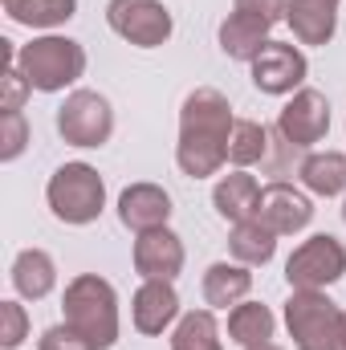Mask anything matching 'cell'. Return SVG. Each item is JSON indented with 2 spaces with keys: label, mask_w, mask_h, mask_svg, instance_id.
I'll use <instances>...</instances> for the list:
<instances>
[{
  "label": "cell",
  "mask_w": 346,
  "mask_h": 350,
  "mask_svg": "<svg viewBox=\"0 0 346 350\" xmlns=\"http://www.w3.org/2000/svg\"><path fill=\"white\" fill-rule=\"evenodd\" d=\"M265 151H269V126L241 118L232 126V139H228V159L237 167H249V163H265Z\"/></svg>",
  "instance_id": "d4e9b609"
},
{
  "label": "cell",
  "mask_w": 346,
  "mask_h": 350,
  "mask_svg": "<svg viewBox=\"0 0 346 350\" xmlns=\"http://www.w3.org/2000/svg\"><path fill=\"white\" fill-rule=\"evenodd\" d=\"M25 143H29V122H25V114H21V110L0 114V159L12 163V159L25 151Z\"/></svg>",
  "instance_id": "4316f807"
},
{
  "label": "cell",
  "mask_w": 346,
  "mask_h": 350,
  "mask_svg": "<svg viewBox=\"0 0 346 350\" xmlns=\"http://www.w3.org/2000/svg\"><path fill=\"white\" fill-rule=\"evenodd\" d=\"M232 126H237V118H232V106L220 90H191L183 110H179V147H175L179 172L191 175V179L220 172V163L228 159Z\"/></svg>",
  "instance_id": "6da1fadb"
},
{
  "label": "cell",
  "mask_w": 346,
  "mask_h": 350,
  "mask_svg": "<svg viewBox=\"0 0 346 350\" xmlns=\"http://www.w3.org/2000/svg\"><path fill=\"white\" fill-rule=\"evenodd\" d=\"M29 338V318H25V306L16 301H0V347L16 350Z\"/></svg>",
  "instance_id": "83f0119b"
},
{
  "label": "cell",
  "mask_w": 346,
  "mask_h": 350,
  "mask_svg": "<svg viewBox=\"0 0 346 350\" xmlns=\"http://www.w3.org/2000/svg\"><path fill=\"white\" fill-rule=\"evenodd\" d=\"M285 21L302 45H326L338 25V0H285Z\"/></svg>",
  "instance_id": "9a60e30c"
},
{
  "label": "cell",
  "mask_w": 346,
  "mask_h": 350,
  "mask_svg": "<svg viewBox=\"0 0 346 350\" xmlns=\"http://www.w3.org/2000/svg\"><path fill=\"white\" fill-rule=\"evenodd\" d=\"M172 350H224L220 347V330H216V318L212 310H191L179 318L172 334Z\"/></svg>",
  "instance_id": "cb8c5ba5"
},
{
  "label": "cell",
  "mask_w": 346,
  "mask_h": 350,
  "mask_svg": "<svg viewBox=\"0 0 346 350\" xmlns=\"http://www.w3.org/2000/svg\"><path fill=\"white\" fill-rule=\"evenodd\" d=\"M338 350H346V314H343V342H338Z\"/></svg>",
  "instance_id": "1f68e13d"
},
{
  "label": "cell",
  "mask_w": 346,
  "mask_h": 350,
  "mask_svg": "<svg viewBox=\"0 0 346 350\" xmlns=\"http://www.w3.org/2000/svg\"><path fill=\"white\" fill-rule=\"evenodd\" d=\"M212 204H216V212H220L224 220H232V224L253 220V216H257V204H261L257 179L249 172L224 175V179L216 183V191H212Z\"/></svg>",
  "instance_id": "2e32d148"
},
{
  "label": "cell",
  "mask_w": 346,
  "mask_h": 350,
  "mask_svg": "<svg viewBox=\"0 0 346 350\" xmlns=\"http://www.w3.org/2000/svg\"><path fill=\"white\" fill-rule=\"evenodd\" d=\"M12 285L21 297L29 301H41L53 285H57V269H53V257L41 253V249H25L16 261H12Z\"/></svg>",
  "instance_id": "ac0fdd59"
},
{
  "label": "cell",
  "mask_w": 346,
  "mask_h": 350,
  "mask_svg": "<svg viewBox=\"0 0 346 350\" xmlns=\"http://www.w3.org/2000/svg\"><path fill=\"white\" fill-rule=\"evenodd\" d=\"M306 53L285 41H269L253 57V82L261 94H293L306 82Z\"/></svg>",
  "instance_id": "30bf717a"
},
{
  "label": "cell",
  "mask_w": 346,
  "mask_h": 350,
  "mask_svg": "<svg viewBox=\"0 0 346 350\" xmlns=\"http://www.w3.org/2000/svg\"><path fill=\"white\" fill-rule=\"evenodd\" d=\"M285 326L297 350H338L343 310L322 289H293L285 301Z\"/></svg>",
  "instance_id": "277c9868"
},
{
  "label": "cell",
  "mask_w": 346,
  "mask_h": 350,
  "mask_svg": "<svg viewBox=\"0 0 346 350\" xmlns=\"http://www.w3.org/2000/svg\"><path fill=\"white\" fill-rule=\"evenodd\" d=\"M302 151H306V147L289 143V139L273 126V131H269V151H265V172L269 175H293V167L302 172V163H306Z\"/></svg>",
  "instance_id": "484cf974"
},
{
  "label": "cell",
  "mask_w": 346,
  "mask_h": 350,
  "mask_svg": "<svg viewBox=\"0 0 346 350\" xmlns=\"http://www.w3.org/2000/svg\"><path fill=\"white\" fill-rule=\"evenodd\" d=\"M118 220L131 228V232H155V228H168L172 220V196L155 183H131L122 196H118Z\"/></svg>",
  "instance_id": "7c38bea8"
},
{
  "label": "cell",
  "mask_w": 346,
  "mask_h": 350,
  "mask_svg": "<svg viewBox=\"0 0 346 350\" xmlns=\"http://www.w3.org/2000/svg\"><path fill=\"white\" fill-rule=\"evenodd\" d=\"M66 326L78 330L94 350H110L118 342V297L114 285L98 273H82L66 285Z\"/></svg>",
  "instance_id": "7a4b0ae2"
},
{
  "label": "cell",
  "mask_w": 346,
  "mask_h": 350,
  "mask_svg": "<svg viewBox=\"0 0 346 350\" xmlns=\"http://www.w3.org/2000/svg\"><path fill=\"white\" fill-rule=\"evenodd\" d=\"M57 131L74 147H102L114 135V110L98 90H74L57 110Z\"/></svg>",
  "instance_id": "8992f818"
},
{
  "label": "cell",
  "mask_w": 346,
  "mask_h": 350,
  "mask_svg": "<svg viewBox=\"0 0 346 350\" xmlns=\"http://www.w3.org/2000/svg\"><path fill=\"white\" fill-rule=\"evenodd\" d=\"M37 350H94V347H90L78 330H70V326H49V330L41 334Z\"/></svg>",
  "instance_id": "4dcf8cb0"
},
{
  "label": "cell",
  "mask_w": 346,
  "mask_h": 350,
  "mask_svg": "<svg viewBox=\"0 0 346 350\" xmlns=\"http://www.w3.org/2000/svg\"><path fill=\"white\" fill-rule=\"evenodd\" d=\"M253 289V273L245 265H228V261H216L208 265L204 273V301L212 310H228V306H241Z\"/></svg>",
  "instance_id": "e0dca14e"
},
{
  "label": "cell",
  "mask_w": 346,
  "mask_h": 350,
  "mask_svg": "<svg viewBox=\"0 0 346 350\" xmlns=\"http://www.w3.org/2000/svg\"><path fill=\"white\" fill-rule=\"evenodd\" d=\"M343 220H346V204H343Z\"/></svg>",
  "instance_id": "d6a6232c"
},
{
  "label": "cell",
  "mask_w": 346,
  "mask_h": 350,
  "mask_svg": "<svg viewBox=\"0 0 346 350\" xmlns=\"http://www.w3.org/2000/svg\"><path fill=\"white\" fill-rule=\"evenodd\" d=\"M21 74L29 78V86L41 94H57V90L74 86L86 70V49L70 37H37L33 45H25L16 53Z\"/></svg>",
  "instance_id": "3957f363"
},
{
  "label": "cell",
  "mask_w": 346,
  "mask_h": 350,
  "mask_svg": "<svg viewBox=\"0 0 346 350\" xmlns=\"http://www.w3.org/2000/svg\"><path fill=\"white\" fill-rule=\"evenodd\" d=\"M297 175L314 196H338V191H346V155H338V151L306 155Z\"/></svg>",
  "instance_id": "603a6c76"
},
{
  "label": "cell",
  "mask_w": 346,
  "mask_h": 350,
  "mask_svg": "<svg viewBox=\"0 0 346 350\" xmlns=\"http://www.w3.org/2000/svg\"><path fill=\"white\" fill-rule=\"evenodd\" d=\"M135 269L143 273V281H175L183 269V241L172 228H155V232H139L135 241Z\"/></svg>",
  "instance_id": "4fadbf2b"
},
{
  "label": "cell",
  "mask_w": 346,
  "mask_h": 350,
  "mask_svg": "<svg viewBox=\"0 0 346 350\" xmlns=\"http://www.w3.org/2000/svg\"><path fill=\"white\" fill-rule=\"evenodd\" d=\"M0 4L16 25H29V29H53L78 12V0H0Z\"/></svg>",
  "instance_id": "7402d4cb"
},
{
  "label": "cell",
  "mask_w": 346,
  "mask_h": 350,
  "mask_svg": "<svg viewBox=\"0 0 346 350\" xmlns=\"http://www.w3.org/2000/svg\"><path fill=\"white\" fill-rule=\"evenodd\" d=\"M45 196H49L53 216L66 220V224H90L106 208V183H102V175L94 172L90 163H66V167H57V172L49 175Z\"/></svg>",
  "instance_id": "5b68a950"
},
{
  "label": "cell",
  "mask_w": 346,
  "mask_h": 350,
  "mask_svg": "<svg viewBox=\"0 0 346 350\" xmlns=\"http://www.w3.org/2000/svg\"><path fill=\"white\" fill-rule=\"evenodd\" d=\"M257 216L277 232V237H293V232H302L310 220H314V204L293 187V183H269L265 191H261V204H257Z\"/></svg>",
  "instance_id": "8fae6325"
},
{
  "label": "cell",
  "mask_w": 346,
  "mask_h": 350,
  "mask_svg": "<svg viewBox=\"0 0 346 350\" xmlns=\"http://www.w3.org/2000/svg\"><path fill=\"white\" fill-rule=\"evenodd\" d=\"M232 12L257 21L261 29H273L277 21H285V0H232Z\"/></svg>",
  "instance_id": "f546056e"
},
{
  "label": "cell",
  "mask_w": 346,
  "mask_h": 350,
  "mask_svg": "<svg viewBox=\"0 0 346 350\" xmlns=\"http://www.w3.org/2000/svg\"><path fill=\"white\" fill-rule=\"evenodd\" d=\"M106 21L122 41L139 49H155L172 37V12L163 0H110Z\"/></svg>",
  "instance_id": "ba28073f"
},
{
  "label": "cell",
  "mask_w": 346,
  "mask_h": 350,
  "mask_svg": "<svg viewBox=\"0 0 346 350\" xmlns=\"http://www.w3.org/2000/svg\"><path fill=\"white\" fill-rule=\"evenodd\" d=\"M269 45V29H261L257 21L241 16V12H228L224 25H220V49L237 62H253L261 49Z\"/></svg>",
  "instance_id": "44dd1931"
},
{
  "label": "cell",
  "mask_w": 346,
  "mask_h": 350,
  "mask_svg": "<svg viewBox=\"0 0 346 350\" xmlns=\"http://www.w3.org/2000/svg\"><path fill=\"white\" fill-rule=\"evenodd\" d=\"M343 273H346V249L343 241H334L326 232H318L306 245H297L293 257L285 261V281L293 289H326Z\"/></svg>",
  "instance_id": "52a82bcc"
},
{
  "label": "cell",
  "mask_w": 346,
  "mask_h": 350,
  "mask_svg": "<svg viewBox=\"0 0 346 350\" xmlns=\"http://www.w3.org/2000/svg\"><path fill=\"white\" fill-rule=\"evenodd\" d=\"M135 330L139 334H163L179 318V297H175L172 281H143L139 293H135Z\"/></svg>",
  "instance_id": "5bb4252c"
},
{
  "label": "cell",
  "mask_w": 346,
  "mask_h": 350,
  "mask_svg": "<svg viewBox=\"0 0 346 350\" xmlns=\"http://www.w3.org/2000/svg\"><path fill=\"white\" fill-rule=\"evenodd\" d=\"M228 249H232V257H237L241 265H265V261H273L277 232H273L261 216H253V220H241V224H232Z\"/></svg>",
  "instance_id": "ffe728a7"
},
{
  "label": "cell",
  "mask_w": 346,
  "mask_h": 350,
  "mask_svg": "<svg viewBox=\"0 0 346 350\" xmlns=\"http://www.w3.org/2000/svg\"><path fill=\"white\" fill-rule=\"evenodd\" d=\"M0 110H4V114H12V110H21V106H25V98H29V78H25V74H21V66H12V62H8V66H4V78H0Z\"/></svg>",
  "instance_id": "f1b7e54d"
},
{
  "label": "cell",
  "mask_w": 346,
  "mask_h": 350,
  "mask_svg": "<svg viewBox=\"0 0 346 350\" xmlns=\"http://www.w3.org/2000/svg\"><path fill=\"white\" fill-rule=\"evenodd\" d=\"M273 330H277V322H273L269 306H261V301H241L228 314V338L241 342L245 350L273 342Z\"/></svg>",
  "instance_id": "d6986e66"
},
{
  "label": "cell",
  "mask_w": 346,
  "mask_h": 350,
  "mask_svg": "<svg viewBox=\"0 0 346 350\" xmlns=\"http://www.w3.org/2000/svg\"><path fill=\"white\" fill-rule=\"evenodd\" d=\"M277 131H281L289 143H297V147L322 143L326 131H330V102H326V94H318V90H297V94L281 106Z\"/></svg>",
  "instance_id": "9c48e42d"
}]
</instances>
